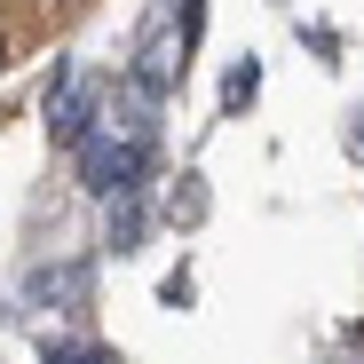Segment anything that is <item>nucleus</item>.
I'll list each match as a JSON object with an SVG mask.
<instances>
[{
	"label": "nucleus",
	"instance_id": "f03ea898",
	"mask_svg": "<svg viewBox=\"0 0 364 364\" xmlns=\"http://www.w3.org/2000/svg\"><path fill=\"white\" fill-rule=\"evenodd\" d=\"M0 64H9V40H0Z\"/></svg>",
	"mask_w": 364,
	"mask_h": 364
},
{
	"label": "nucleus",
	"instance_id": "f257e3e1",
	"mask_svg": "<svg viewBox=\"0 0 364 364\" xmlns=\"http://www.w3.org/2000/svg\"><path fill=\"white\" fill-rule=\"evenodd\" d=\"M174 80H182V32H174V24H151L143 64H135V87H143V95H166Z\"/></svg>",
	"mask_w": 364,
	"mask_h": 364
}]
</instances>
